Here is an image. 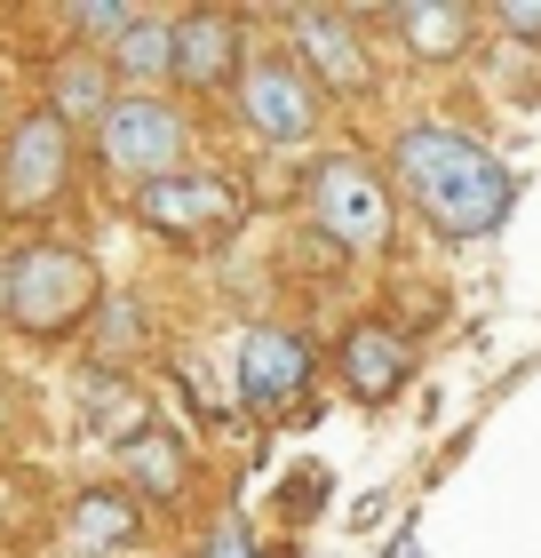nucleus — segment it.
I'll list each match as a JSON object with an SVG mask.
<instances>
[{"instance_id": "ddd939ff", "label": "nucleus", "mask_w": 541, "mask_h": 558, "mask_svg": "<svg viewBox=\"0 0 541 558\" xmlns=\"http://www.w3.org/2000/svg\"><path fill=\"white\" fill-rule=\"evenodd\" d=\"M136 535H144V511H136V495H127V487L72 495V543H81V550H127Z\"/></svg>"}, {"instance_id": "4468645a", "label": "nucleus", "mask_w": 541, "mask_h": 558, "mask_svg": "<svg viewBox=\"0 0 541 558\" xmlns=\"http://www.w3.org/2000/svg\"><path fill=\"white\" fill-rule=\"evenodd\" d=\"M391 24H398V40L415 48L422 64H446V57H462V40H470V9H446V0H406V9H391Z\"/></svg>"}, {"instance_id": "0eeeda50", "label": "nucleus", "mask_w": 541, "mask_h": 558, "mask_svg": "<svg viewBox=\"0 0 541 558\" xmlns=\"http://www.w3.org/2000/svg\"><path fill=\"white\" fill-rule=\"evenodd\" d=\"M136 223L144 232H160L175 247H208L223 240L231 223H239V192L223 184V175H160V184H136Z\"/></svg>"}, {"instance_id": "9b49d317", "label": "nucleus", "mask_w": 541, "mask_h": 558, "mask_svg": "<svg viewBox=\"0 0 541 558\" xmlns=\"http://www.w3.org/2000/svg\"><path fill=\"white\" fill-rule=\"evenodd\" d=\"M239 64H247L239 16H223V9L175 16V64H168V81H184V88H223Z\"/></svg>"}, {"instance_id": "2eb2a0df", "label": "nucleus", "mask_w": 541, "mask_h": 558, "mask_svg": "<svg viewBox=\"0 0 541 558\" xmlns=\"http://www.w3.org/2000/svg\"><path fill=\"white\" fill-rule=\"evenodd\" d=\"M112 96H120L112 64L81 48V57H64V64H57V81H48V112H57L64 129H72V120H104V105H112Z\"/></svg>"}, {"instance_id": "6e6552de", "label": "nucleus", "mask_w": 541, "mask_h": 558, "mask_svg": "<svg viewBox=\"0 0 541 558\" xmlns=\"http://www.w3.org/2000/svg\"><path fill=\"white\" fill-rule=\"evenodd\" d=\"M231 384L255 415H279L311 391V343L287 336V327H247L239 336V360H231Z\"/></svg>"}, {"instance_id": "f03ea898", "label": "nucleus", "mask_w": 541, "mask_h": 558, "mask_svg": "<svg viewBox=\"0 0 541 558\" xmlns=\"http://www.w3.org/2000/svg\"><path fill=\"white\" fill-rule=\"evenodd\" d=\"M96 303H104V271H96V256H88V247H72V240L16 247L9 279H0V312H9L16 336H33V343L81 336Z\"/></svg>"}, {"instance_id": "6ab92c4d", "label": "nucleus", "mask_w": 541, "mask_h": 558, "mask_svg": "<svg viewBox=\"0 0 541 558\" xmlns=\"http://www.w3.org/2000/svg\"><path fill=\"white\" fill-rule=\"evenodd\" d=\"M494 16L509 24V33H526V40H541V9H533V0H502Z\"/></svg>"}, {"instance_id": "a211bd4d", "label": "nucleus", "mask_w": 541, "mask_h": 558, "mask_svg": "<svg viewBox=\"0 0 541 558\" xmlns=\"http://www.w3.org/2000/svg\"><path fill=\"white\" fill-rule=\"evenodd\" d=\"M199 558H263V550H255V535H247L239 519H231V526H216V535L199 543Z\"/></svg>"}, {"instance_id": "f8f14e48", "label": "nucleus", "mask_w": 541, "mask_h": 558, "mask_svg": "<svg viewBox=\"0 0 541 558\" xmlns=\"http://www.w3.org/2000/svg\"><path fill=\"white\" fill-rule=\"evenodd\" d=\"M104 64H112L120 96H160V88H168V64H175V24H168V16H136V24L104 48Z\"/></svg>"}, {"instance_id": "20e7f679", "label": "nucleus", "mask_w": 541, "mask_h": 558, "mask_svg": "<svg viewBox=\"0 0 541 558\" xmlns=\"http://www.w3.org/2000/svg\"><path fill=\"white\" fill-rule=\"evenodd\" d=\"M96 144H104V160H112L120 175L160 184V175L184 168L192 129H184V112H175L168 96H112L104 120H96Z\"/></svg>"}, {"instance_id": "7ed1b4c3", "label": "nucleus", "mask_w": 541, "mask_h": 558, "mask_svg": "<svg viewBox=\"0 0 541 558\" xmlns=\"http://www.w3.org/2000/svg\"><path fill=\"white\" fill-rule=\"evenodd\" d=\"M311 216L334 247H351V256H374V247H391V184L358 160V151H327L311 168Z\"/></svg>"}, {"instance_id": "dca6fc26", "label": "nucleus", "mask_w": 541, "mask_h": 558, "mask_svg": "<svg viewBox=\"0 0 541 558\" xmlns=\"http://www.w3.org/2000/svg\"><path fill=\"white\" fill-rule=\"evenodd\" d=\"M120 454H127V478H136L144 495H175V487L192 478L184 439H175V430H144V439H127Z\"/></svg>"}, {"instance_id": "f3484780", "label": "nucleus", "mask_w": 541, "mask_h": 558, "mask_svg": "<svg viewBox=\"0 0 541 558\" xmlns=\"http://www.w3.org/2000/svg\"><path fill=\"white\" fill-rule=\"evenodd\" d=\"M136 16H144V9H127V0H81V9H72V33L88 40V57H104V48H112Z\"/></svg>"}, {"instance_id": "1a4fd4ad", "label": "nucleus", "mask_w": 541, "mask_h": 558, "mask_svg": "<svg viewBox=\"0 0 541 558\" xmlns=\"http://www.w3.org/2000/svg\"><path fill=\"white\" fill-rule=\"evenodd\" d=\"M287 57L303 64V81L327 88V96H358L374 81L367 72V40H358V24L351 16H334V9H303L295 16V48Z\"/></svg>"}, {"instance_id": "f257e3e1", "label": "nucleus", "mask_w": 541, "mask_h": 558, "mask_svg": "<svg viewBox=\"0 0 541 558\" xmlns=\"http://www.w3.org/2000/svg\"><path fill=\"white\" fill-rule=\"evenodd\" d=\"M391 168H398V192L422 208V223L438 240L502 232L509 199H518V184H509V168L494 151L478 136H462V129H438V120H415V129L391 144Z\"/></svg>"}, {"instance_id": "39448f33", "label": "nucleus", "mask_w": 541, "mask_h": 558, "mask_svg": "<svg viewBox=\"0 0 541 558\" xmlns=\"http://www.w3.org/2000/svg\"><path fill=\"white\" fill-rule=\"evenodd\" d=\"M72 192V129L57 112H24L9 144H0V208L9 216H40Z\"/></svg>"}, {"instance_id": "423d86ee", "label": "nucleus", "mask_w": 541, "mask_h": 558, "mask_svg": "<svg viewBox=\"0 0 541 558\" xmlns=\"http://www.w3.org/2000/svg\"><path fill=\"white\" fill-rule=\"evenodd\" d=\"M239 120L263 144H303L319 129V88L303 81V64L287 48H255L239 64Z\"/></svg>"}, {"instance_id": "9d476101", "label": "nucleus", "mask_w": 541, "mask_h": 558, "mask_svg": "<svg viewBox=\"0 0 541 558\" xmlns=\"http://www.w3.org/2000/svg\"><path fill=\"white\" fill-rule=\"evenodd\" d=\"M334 367H343V391L358 399V408H391V399L406 391V375H415V351H406L398 327L358 319L343 336V351H334Z\"/></svg>"}]
</instances>
